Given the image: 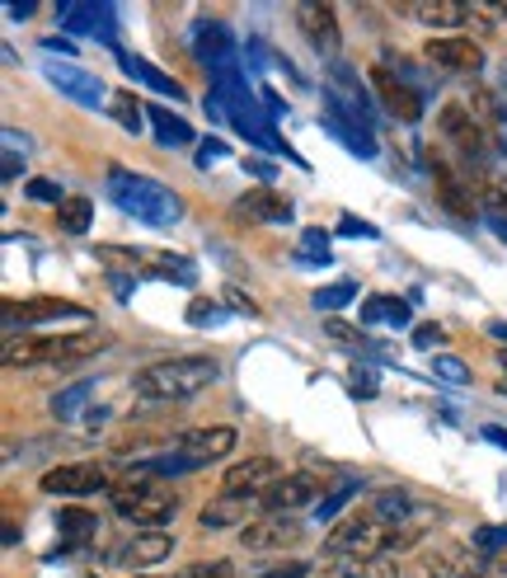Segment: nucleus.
Instances as JSON below:
<instances>
[{
	"instance_id": "nucleus-18",
	"label": "nucleus",
	"mask_w": 507,
	"mask_h": 578,
	"mask_svg": "<svg viewBox=\"0 0 507 578\" xmlns=\"http://www.w3.org/2000/svg\"><path fill=\"white\" fill-rule=\"evenodd\" d=\"M174 555V536L169 531H137L132 541H122L114 555V565H122V569H155V565H165V559Z\"/></svg>"
},
{
	"instance_id": "nucleus-55",
	"label": "nucleus",
	"mask_w": 507,
	"mask_h": 578,
	"mask_svg": "<svg viewBox=\"0 0 507 578\" xmlns=\"http://www.w3.org/2000/svg\"><path fill=\"white\" fill-rule=\"evenodd\" d=\"M488 226H494V236L507 245V222H494V216H488Z\"/></svg>"
},
{
	"instance_id": "nucleus-27",
	"label": "nucleus",
	"mask_w": 507,
	"mask_h": 578,
	"mask_svg": "<svg viewBox=\"0 0 507 578\" xmlns=\"http://www.w3.org/2000/svg\"><path fill=\"white\" fill-rule=\"evenodd\" d=\"M367 512H372L376 522H386V527H400V522H409V518H418L414 498H409L404 489H380V494L372 498Z\"/></svg>"
},
{
	"instance_id": "nucleus-49",
	"label": "nucleus",
	"mask_w": 507,
	"mask_h": 578,
	"mask_svg": "<svg viewBox=\"0 0 507 578\" xmlns=\"http://www.w3.org/2000/svg\"><path fill=\"white\" fill-rule=\"evenodd\" d=\"M226 302H231L235 310H245V316H254V302H249V296H240V292H235V287L226 292Z\"/></svg>"
},
{
	"instance_id": "nucleus-23",
	"label": "nucleus",
	"mask_w": 507,
	"mask_h": 578,
	"mask_svg": "<svg viewBox=\"0 0 507 578\" xmlns=\"http://www.w3.org/2000/svg\"><path fill=\"white\" fill-rule=\"evenodd\" d=\"M193 52H198V61L208 71H226V67H235L231 61V34H226V24H193Z\"/></svg>"
},
{
	"instance_id": "nucleus-16",
	"label": "nucleus",
	"mask_w": 507,
	"mask_h": 578,
	"mask_svg": "<svg viewBox=\"0 0 507 578\" xmlns=\"http://www.w3.org/2000/svg\"><path fill=\"white\" fill-rule=\"evenodd\" d=\"M47 320H90V310L85 306H75V302H61V296H38V302H24V306H5V330L10 339L20 334V325H47Z\"/></svg>"
},
{
	"instance_id": "nucleus-29",
	"label": "nucleus",
	"mask_w": 507,
	"mask_h": 578,
	"mask_svg": "<svg viewBox=\"0 0 507 578\" xmlns=\"http://www.w3.org/2000/svg\"><path fill=\"white\" fill-rule=\"evenodd\" d=\"M57 531H61V551H71V545H85L94 531H99V518H90L85 508H67V512L57 518ZM61 551H57V555H61Z\"/></svg>"
},
{
	"instance_id": "nucleus-12",
	"label": "nucleus",
	"mask_w": 507,
	"mask_h": 578,
	"mask_svg": "<svg viewBox=\"0 0 507 578\" xmlns=\"http://www.w3.org/2000/svg\"><path fill=\"white\" fill-rule=\"evenodd\" d=\"M278 480H282V465L273 457H249V461L231 465V471L221 475V494H231V498H263Z\"/></svg>"
},
{
	"instance_id": "nucleus-46",
	"label": "nucleus",
	"mask_w": 507,
	"mask_h": 578,
	"mask_svg": "<svg viewBox=\"0 0 507 578\" xmlns=\"http://www.w3.org/2000/svg\"><path fill=\"white\" fill-rule=\"evenodd\" d=\"M339 236H362V240H376V226H367V222H353V216H347V222L339 226Z\"/></svg>"
},
{
	"instance_id": "nucleus-51",
	"label": "nucleus",
	"mask_w": 507,
	"mask_h": 578,
	"mask_svg": "<svg viewBox=\"0 0 507 578\" xmlns=\"http://www.w3.org/2000/svg\"><path fill=\"white\" fill-rule=\"evenodd\" d=\"M484 437H488V443H494V447H503V451H507V428L488 424V428H484Z\"/></svg>"
},
{
	"instance_id": "nucleus-50",
	"label": "nucleus",
	"mask_w": 507,
	"mask_h": 578,
	"mask_svg": "<svg viewBox=\"0 0 507 578\" xmlns=\"http://www.w3.org/2000/svg\"><path fill=\"white\" fill-rule=\"evenodd\" d=\"M43 52H61V57H71V43H67V38H43Z\"/></svg>"
},
{
	"instance_id": "nucleus-22",
	"label": "nucleus",
	"mask_w": 507,
	"mask_h": 578,
	"mask_svg": "<svg viewBox=\"0 0 507 578\" xmlns=\"http://www.w3.org/2000/svg\"><path fill=\"white\" fill-rule=\"evenodd\" d=\"M137 273L141 278H165V283H179V287H193L198 269L179 255H165V249H137Z\"/></svg>"
},
{
	"instance_id": "nucleus-35",
	"label": "nucleus",
	"mask_w": 507,
	"mask_h": 578,
	"mask_svg": "<svg viewBox=\"0 0 507 578\" xmlns=\"http://www.w3.org/2000/svg\"><path fill=\"white\" fill-rule=\"evenodd\" d=\"M357 494H362V480H343L339 489H329V494H325V504H315V518H320V522H339V512H343L347 504H353Z\"/></svg>"
},
{
	"instance_id": "nucleus-15",
	"label": "nucleus",
	"mask_w": 507,
	"mask_h": 578,
	"mask_svg": "<svg viewBox=\"0 0 507 578\" xmlns=\"http://www.w3.org/2000/svg\"><path fill=\"white\" fill-rule=\"evenodd\" d=\"M43 71H47V81H52V90H61V95H67L71 104H81V108H99V99L108 95L99 75L75 67V61H52V67H43Z\"/></svg>"
},
{
	"instance_id": "nucleus-52",
	"label": "nucleus",
	"mask_w": 507,
	"mask_h": 578,
	"mask_svg": "<svg viewBox=\"0 0 507 578\" xmlns=\"http://www.w3.org/2000/svg\"><path fill=\"white\" fill-rule=\"evenodd\" d=\"M5 10H10V20H28V14H34V0H24V5L14 0V5H5Z\"/></svg>"
},
{
	"instance_id": "nucleus-24",
	"label": "nucleus",
	"mask_w": 507,
	"mask_h": 578,
	"mask_svg": "<svg viewBox=\"0 0 507 578\" xmlns=\"http://www.w3.org/2000/svg\"><path fill=\"white\" fill-rule=\"evenodd\" d=\"M404 14H414L427 28H461L470 24V0H409Z\"/></svg>"
},
{
	"instance_id": "nucleus-48",
	"label": "nucleus",
	"mask_w": 507,
	"mask_h": 578,
	"mask_svg": "<svg viewBox=\"0 0 507 578\" xmlns=\"http://www.w3.org/2000/svg\"><path fill=\"white\" fill-rule=\"evenodd\" d=\"M306 249H320V255L329 259V236L325 231H306Z\"/></svg>"
},
{
	"instance_id": "nucleus-40",
	"label": "nucleus",
	"mask_w": 507,
	"mask_h": 578,
	"mask_svg": "<svg viewBox=\"0 0 507 578\" xmlns=\"http://www.w3.org/2000/svg\"><path fill=\"white\" fill-rule=\"evenodd\" d=\"M24 193L34 198V202H57V208L67 202V193H61V184H57V179H28V184H24Z\"/></svg>"
},
{
	"instance_id": "nucleus-28",
	"label": "nucleus",
	"mask_w": 507,
	"mask_h": 578,
	"mask_svg": "<svg viewBox=\"0 0 507 578\" xmlns=\"http://www.w3.org/2000/svg\"><path fill=\"white\" fill-rule=\"evenodd\" d=\"M122 71L132 75V81H146L151 90H161V95H169V99H184V85L174 81V75H165L161 67H151L146 57H122Z\"/></svg>"
},
{
	"instance_id": "nucleus-32",
	"label": "nucleus",
	"mask_w": 507,
	"mask_h": 578,
	"mask_svg": "<svg viewBox=\"0 0 507 578\" xmlns=\"http://www.w3.org/2000/svg\"><path fill=\"white\" fill-rule=\"evenodd\" d=\"M108 114H114L132 137H141V128L151 122V118H146V108H141V99L132 95V90H118V95L108 99Z\"/></svg>"
},
{
	"instance_id": "nucleus-31",
	"label": "nucleus",
	"mask_w": 507,
	"mask_h": 578,
	"mask_svg": "<svg viewBox=\"0 0 507 578\" xmlns=\"http://www.w3.org/2000/svg\"><path fill=\"white\" fill-rule=\"evenodd\" d=\"M380 320H390L394 330H404L409 302H400V296H372V302H362V325H380Z\"/></svg>"
},
{
	"instance_id": "nucleus-57",
	"label": "nucleus",
	"mask_w": 507,
	"mask_h": 578,
	"mask_svg": "<svg viewBox=\"0 0 507 578\" xmlns=\"http://www.w3.org/2000/svg\"><path fill=\"white\" fill-rule=\"evenodd\" d=\"M498 396H507V377H498Z\"/></svg>"
},
{
	"instance_id": "nucleus-11",
	"label": "nucleus",
	"mask_w": 507,
	"mask_h": 578,
	"mask_svg": "<svg viewBox=\"0 0 507 578\" xmlns=\"http://www.w3.org/2000/svg\"><path fill=\"white\" fill-rule=\"evenodd\" d=\"M235 443H240V433H235L231 424H212V428H193V433L174 437V451L188 457L202 471V465H212V461H226L235 451Z\"/></svg>"
},
{
	"instance_id": "nucleus-21",
	"label": "nucleus",
	"mask_w": 507,
	"mask_h": 578,
	"mask_svg": "<svg viewBox=\"0 0 507 578\" xmlns=\"http://www.w3.org/2000/svg\"><path fill=\"white\" fill-rule=\"evenodd\" d=\"M296 24L306 28L315 52H329V57L339 52V14H334V5H296Z\"/></svg>"
},
{
	"instance_id": "nucleus-7",
	"label": "nucleus",
	"mask_w": 507,
	"mask_h": 578,
	"mask_svg": "<svg viewBox=\"0 0 507 578\" xmlns=\"http://www.w3.org/2000/svg\"><path fill=\"white\" fill-rule=\"evenodd\" d=\"M437 128H441V137L465 155V165H484V155H488V128L480 118H474V108L470 104H447L441 108V118H437Z\"/></svg>"
},
{
	"instance_id": "nucleus-10",
	"label": "nucleus",
	"mask_w": 507,
	"mask_h": 578,
	"mask_svg": "<svg viewBox=\"0 0 507 578\" xmlns=\"http://www.w3.org/2000/svg\"><path fill=\"white\" fill-rule=\"evenodd\" d=\"M296 541H300V522L282 518V512H263V518H249L240 527V545L249 555H273V551H287Z\"/></svg>"
},
{
	"instance_id": "nucleus-26",
	"label": "nucleus",
	"mask_w": 507,
	"mask_h": 578,
	"mask_svg": "<svg viewBox=\"0 0 507 578\" xmlns=\"http://www.w3.org/2000/svg\"><path fill=\"white\" fill-rule=\"evenodd\" d=\"M254 512V498H231V494H221V498H212L208 508H202V527L208 531H226V527H235L240 518H249Z\"/></svg>"
},
{
	"instance_id": "nucleus-25",
	"label": "nucleus",
	"mask_w": 507,
	"mask_h": 578,
	"mask_svg": "<svg viewBox=\"0 0 507 578\" xmlns=\"http://www.w3.org/2000/svg\"><path fill=\"white\" fill-rule=\"evenodd\" d=\"M146 118H151V128H155V142L161 146H169V151H184V146H193L198 137H193V128L179 118V114H169L165 104H146Z\"/></svg>"
},
{
	"instance_id": "nucleus-42",
	"label": "nucleus",
	"mask_w": 507,
	"mask_h": 578,
	"mask_svg": "<svg viewBox=\"0 0 507 578\" xmlns=\"http://www.w3.org/2000/svg\"><path fill=\"white\" fill-rule=\"evenodd\" d=\"M437 377L451 381V386H470V371H465L461 357H437Z\"/></svg>"
},
{
	"instance_id": "nucleus-3",
	"label": "nucleus",
	"mask_w": 507,
	"mask_h": 578,
	"mask_svg": "<svg viewBox=\"0 0 507 578\" xmlns=\"http://www.w3.org/2000/svg\"><path fill=\"white\" fill-rule=\"evenodd\" d=\"M108 198L118 202L127 216H137L141 226H155V231H169L184 222V202L174 189H165L161 179L151 175H132V169H108Z\"/></svg>"
},
{
	"instance_id": "nucleus-47",
	"label": "nucleus",
	"mask_w": 507,
	"mask_h": 578,
	"mask_svg": "<svg viewBox=\"0 0 507 578\" xmlns=\"http://www.w3.org/2000/svg\"><path fill=\"white\" fill-rule=\"evenodd\" d=\"M310 574V565H300V559H296V565H278V569H268L263 578H306Z\"/></svg>"
},
{
	"instance_id": "nucleus-2",
	"label": "nucleus",
	"mask_w": 507,
	"mask_h": 578,
	"mask_svg": "<svg viewBox=\"0 0 507 578\" xmlns=\"http://www.w3.org/2000/svg\"><path fill=\"white\" fill-rule=\"evenodd\" d=\"M104 349H114L108 330H71V334H14L5 339V367H75L99 357Z\"/></svg>"
},
{
	"instance_id": "nucleus-9",
	"label": "nucleus",
	"mask_w": 507,
	"mask_h": 578,
	"mask_svg": "<svg viewBox=\"0 0 507 578\" xmlns=\"http://www.w3.org/2000/svg\"><path fill=\"white\" fill-rule=\"evenodd\" d=\"M325 494H329V480L310 475V471H296V475H282L273 489L259 498V508L263 512H296L306 504H325Z\"/></svg>"
},
{
	"instance_id": "nucleus-6",
	"label": "nucleus",
	"mask_w": 507,
	"mask_h": 578,
	"mask_svg": "<svg viewBox=\"0 0 507 578\" xmlns=\"http://www.w3.org/2000/svg\"><path fill=\"white\" fill-rule=\"evenodd\" d=\"M494 569V559L474 545H433V551L414 555L409 578H484Z\"/></svg>"
},
{
	"instance_id": "nucleus-44",
	"label": "nucleus",
	"mask_w": 507,
	"mask_h": 578,
	"mask_svg": "<svg viewBox=\"0 0 507 578\" xmlns=\"http://www.w3.org/2000/svg\"><path fill=\"white\" fill-rule=\"evenodd\" d=\"M226 155H231V146L216 142V137H208V142H202V151H198V169H212L216 161H226Z\"/></svg>"
},
{
	"instance_id": "nucleus-41",
	"label": "nucleus",
	"mask_w": 507,
	"mask_h": 578,
	"mask_svg": "<svg viewBox=\"0 0 507 578\" xmlns=\"http://www.w3.org/2000/svg\"><path fill=\"white\" fill-rule=\"evenodd\" d=\"M179 578H235V569L226 559H202V565H188Z\"/></svg>"
},
{
	"instance_id": "nucleus-54",
	"label": "nucleus",
	"mask_w": 507,
	"mask_h": 578,
	"mask_svg": "<svg viewBox=\"0 0 507 578\" xmlns=\"http://www.w3.org/2000/svg\"><path fill=\"white\" fill-rule=\"evenodd\" d=\"M245 169H254L259 179H273V165H263V161H245Z\"/></svg>"
},
{
	"instance_id": "nucleus-4",
	"label": "nucleus",
	"mask_w": 507,
	"mask_h": 578,
	"mask_svg": "<svg viewBox=\"0 0 507 578\" xmlns=\"http://www.w3.org/2000/svg\"><path fill=\"white\" fill-rule=\"evenodd\" d=\"M108 498H114L118 518H127L137 531H165V522L179 512V494L169 484L151 480L146 471H127L122 480H114Z\"/></svg>"
},
{
	"instance_id": "nucleus-30",
	"label": "nucleus",
	"mask_w": 507,
	"mask_h": 578,
	"mask_svg": "<svg viewBox=\"0 0 507 578\" xmlns=\"http://www.w3.org/2000/svg\"><path fill=\"white\" fill-rule=\"evenodd\" d=\"M334 578H400L390 555H362V559H339Z\"/></svg>"
},
{
	"instance_id": "nucleus-53",
	"label": "nucleus",
	"mask_w": 507,
	"mask_h": 578,
	"mask_svg": "<svg viewBox=\"0 0 507 578\" xmlns=\"http://www.w3.org/2000/svg\"><path fill=\"white\" fill-rule=\"evenodd\" d=\"M114 287H118V296L127 302V296H132V278H127V273H114Z\"/></svg>"
},
{
	"instance_id": "nucleus-43",
	"label": "nucleus",
	"mask_w": 507,
	"mask_h": 578,
	"mask_svg": "<svg viewBox=\"0 0 507 578\" xmlns=\"http://www.w3.org/2000/svg\"><path fill=\"white\" fill-rule=\"evenodd\" d=\"M226 310L221 306H212L208 296H193V306H188V325H212V320H221Z\"/></svg>"
},
{
	"instance_id": "nucleus-39",
	"label": "nucleus",
	"mask_w": 507,
	"mask_h": 578,
	"mask_svg": "<svg viewBox=\"0 0 507 578\" xmlns=\"http://www.w3.org/2000/svg\"><path fill=\"white\" fill-rule=\"evenodd\" d=\"M353 283H334V287H325V292H315V306H320V310H339V306H347V302H353Z\"/></svg>"
},
{
	"instance_id": "nucleus-5",
	"label": "nucleus",
	"mask_w": 507,
	"mask_h": 578,
	"mask_svg": "<svg viewBox=\"0 0 507 578\" xmlns=\"http://www.w3.org/2000/svg\"><path fill=\"white\" fill-rule=\"evenodd\" d=\"M386 541H390V527L376 522L372 512H343V518L329 527L325 536V555L334 559H362V555H386Z\"/></svg>"
},
{
	"instance_id": "nucleus-56",
	"label": "nucleus",
	"mask_w": 507,
	"mask_h": 578,
	"mask_svg": "<svg viewBox=\"0 0 507 578\" xmlns=\"http://www.w3.org/2000/svg\"><path fill=\"white\" fill-rule=\"evenodd\" d=\"M498 367H503V377H507V349L498 353Z\"/></svg>"
},
{
	"instance_id": "nucleus-34",
	"label": "nucleus",
	"mask_w": 507,
	"mask_h": 578,
	"mask_svg": "<svg viewBox=\"0 0 507 578\" xmlns=\"http://www.w3.org/2000/svg\"><path fill=\"white\" fill-rule=\"evenodd\" d=\"M90 216H94V202L81 198V193L67 198V202L57 208V222H61V231H71V236H85V231H90Z\"/></svg>"
},
{
	"instance_id": "nucleus-38",
	"label": "nucleus",
	"mask_w": 507,
	"mask_h": 578,
	"mask_svg": "<svg viewBox=\"0 0 507 578\" xmlns=\"http://www.w3.org/2000/svg\"><path fill=\"white\" fill-rule=\"evenodd\" d=\"M470 545H474V551H484V555H494V551H507V527H474Z\"/></svg>"
},
{
	"instance_id": "nucleus-33",
	"label": "nucleus",
	"mask_w": 507,
	"mask_h": 578,
	"mask_svg": "<svg viewBox=\"0 0 507 578\" xmlns=\"http://www.w3.org/2000/svg\"><path fill=\"white\" fill-rule=\"evenodd\" d=\"M90 390H94V381H90V377H85V381H75V386H67V390H57V396H52V418H61V424L81 418L85 400H90Z\"/></svg>"
},
{
	"instance_id": "nucleus-1",
	"label": "nucleus",
	"mask_w": 507,
	"mask_h": 578,
	"mask_svg": "<svg viewBox=\"0 0 507 578\" xmlns=\"http://www.w3.org/2000/svg\"><path fill=\"white\" fill-rule=\"evenodd\" d=\"M216 377H221L216 357H208V353H184V357H165V363L141 367L137 381H132V390H137L141 400H151V404H174V410H179L184 400H193L208 386H216Z\"/></svg>"
},
{
	"instance_id": "nucleus-13",
	"label": "nucleus",
	"mask_w": 507,
	"mask_h": 578,
	"mask_svg": "<svg viewBox=\"0 0 507 578\" xmlns=\"http://www.w3.org/2000/svg\"><path fill=\"white\" fill-rule=\"evenodd\" d=\"M372 90H376V99L386 104L390 118H400V122H418L423 118V95L409 81H400L390 67H372Z\"/></svg>"
},
{
	"instance_id": "nucleus-19",
	"label": "nucleus",
	"mask_w": 507,
	"mask_h": 578,
	"mask_svg": "<svg viewBox=\"0 0 507 578\" xmlns=\"http://www.w3.org/2000/svg\"><path fill=\"white\" fill-rule=\"evenodd\" d=\"M427 175H433V193H437L441 208H447L451 216H461V222H474V193H470V184L456 175V169L441 161V155H427Z\"/></svg>"
},
{
	"instance_id": "nucleus-37",
	"label": "nucleus",
	"mask_w": 507,
	"mask_h": 578,
	"mask_svg": "<svg viewBox=\"0 0 507 578\" xmlns=\"http://www.w3.org/2000/svg\"><path fill=\"white\" fill-rule=\"evenodd\" d=\"M507 5H488V0H470V24H480L484 34H498Z\"/></svg>"
},
{
	"instance_id": "nucleus-36",
	"label": "nucleus",
	"mask_w": 507,
	"mask_h": 578,
	"mask_svg": "<svg viewBox=\"0 0 507 578\" xmlns=\"http://www.w3.org/2000/svg\"><path fill=\"white\" fill-rule=\"evenodd\" d=\"M480 208L494 222H507V179H480Z\"/></svg>"
},
{
	"instance_id": "nucleus-20",
	"label": "nucleus",
	"mask_w": 507,
	"mask_h": 578,
	"mask_svg": "<svg viewBox=\"0 0 507 578\" xmlns=\"http://www.w3.org/2000/svg\"><path fill=\"white\" fill-rule=\"evenodd\" d=\"M325 128L334 132L353 155H362V161H372V155H376V142H372L367 122H362V114L347 118V104H343V99H329V108H325Z\"/></svg>"
},
{
	"instance_id": "nucleus-8",
	"label": "nucleus",
	"mask_w": 507,
	"mask_h": 578,
	"mask_svg": "<svg viewBox=\"0 0 507 578\" xmlns=\"http://www.w3.org/2000/svg\"><path fill=\"white\" fill-rule=\"evenodd\" d=\"M99 489H114L108 465H99V461L52 465V471L43 475V494H57V498H85V494H99Z\"/></svg>"
},
{
	"instance_id": "nucleus-45",
	"label": "nucleus",
	"mask_w": 507,
	"mask_h": 578,
	"mask_svg": "<svg viewBox=\"0 0 507 578\" xmlns=\"http://www.w3.org/2000/svg\"><path fill=\"white\" fill-rule=\"evenodd\" d=\"M414 343H418V349H441V343H447V330H437V325H423V330L414 334Z\"/></svg>"
},
{
	"instance_id": "nucleus-14",
	"label": "nucleus",
	"mask_w": 507,
	"mask_h": 578,
	"mask_svg": "<svg viewBox=\"0 0 507 578\" xmlns=\"http://www.w3.org/2000/svg\"><path fill=\"white\" fill-rule=\"evenodd\" d=\"M423 57L433 61V67L451 71V75H470L484 67V48L474 38H461V34H441V38H427Z\"/></svg>"
},
{
	"instance_id": "nucleus-17",
	"label": "nucleus",
	"mask_w": 507,
	"mask_h": 578,
	"mask_svg": "<svg viewBox=\"0 0 507 578\" xmlns=\"http://www.w3.org/2000/svg\"><path fill=\"white\" fill-rule=\"evenodd\" d=\"M235 222H254V226H278V222H292V198H282L273 184H259L235 198Z\"/></svg>"
}]
</instances>
